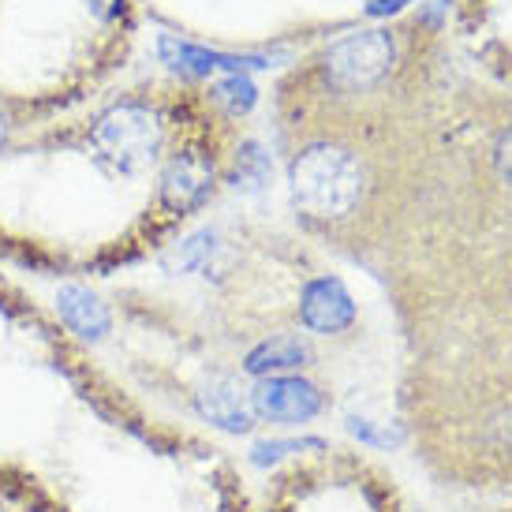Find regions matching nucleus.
Here are the masks:
<instances>
[{"mask_svg": "<svg viewBox=\"0 0 512 512\" xmlns=\"http://www.w3.org/2000/svg\"><path fill=\"white\" fill-rule=\"evenodd\" d=\"M292 195L311 217H344L363 195V169L341 146H307L288 169Z\"/></svg>", "mask_w": 512, "mask_h": 512, "instance_id": "1", "label": "nucleus"}, {"mask_svg": "<svg viewBox=\"0 0 512 512\" xmlns=\"http://www.w3.org/2000/svg\"><path fill=\"white\" fill-rule=\"evenodd\" d=\"M90 143L109 169L135 176V172L150 169L161 154V120L154 109L124 101V105H113L105 116H98V124L90 131Z\"/></svg>", "mask_w": 512, "mask_h": 512, "instance_id": "2", "label": "nucleus"}, {"mask_svg": "<svg viewBox=\"0 0 512 512\" xmlns=\"http://www.w3.org/2000/svg\"><path fill=\"white\" fill-rule=\"evenodd\" d=\"M393 60H397V45L385 30H359L329 45L326 79L341 90H367L389 75Z\"/></svg>", "mask_w": 512, "mask_h": 512, "instance_id": "3", "label": "nucleus"}, {"mask_svg": "<svg viewBox=\"0 0 512 512\" xmlns=\"http://www.w3.org/2000/svg\"><path fill=\"white\" fill-rule=\"evenodd\" d=\"M322 408H326V397L318 393V385L296 374L258 378V385L251 389V412L262 423L296 427V423H311Z\"/></svg>", "mask_w": 512, "mask_h": 512, "instance_id": "4", "label": "nucleus"}, {"mask_svg": "<svg viewBox=\"0 0 512 512\" xmlns=\"http://www.w3.org/2000/svg\"><path fill=\"white\" fill-rule=\"evenodd\" d=\"M214 191V169L199 150H184L176 154L161 172V202L172 214H191Z\"/></svg>", "mask_w": 512, "mask_h": 512, "instance_id": "5", "label": "nucleus"}, {"mask_svg": "<svg viewBox=\"0 0 512 512\" xmlns=\"http://www.w3.org/2000/svg\"><path fill=\"white\" fill-rule=\"evenodd\" d=\"M299 311H303V326L311 333H326L329 337V333H341L356 322V299L337 277H318L303 288Z\"/></svg>", "mask_w": 512, "mask_h": 512, "instance_id": "6", "label": "nucleus"}, {"mask_svg": "<svg viewBox=\"0 0 512 512\" xmlns=\"http://www.w3.org/2000/svg\"><path fill=\"white\" fill-rule=\"evenodd\" d=\"M157 57H161V64H169L172 72H184V75H210L217 68L243 75L247 68H270L266 57H232V53H217V49H206V45L180 42L172 34L157 38Z\"/></svg>", "mask_w": 512, "mask_h": 512, "instance_id": "7", "label": "nucleus"}, {"mask_svg": "<svg viewBox=\"0 0 512 512\" xmlns=\"http://www.w3.org/2000/svg\"><path fill=\"white\" fill-rule=\"evenodd\" d=\"M199 415L210 427L225 430V434H247L255 427V412H251V393L243 389L236 378H214L210 385H202V393L195 397Z\"/></svg>", "mask_w": 512, "mask_h": 512, "instance_id": "8", "label": "nucleus"}, {"mask_svg": "<svg viewBox=\"0 0 512 512\" xmlns=\"http://www.w3.org/2000/svg\"><path fill=\"white\" fill-rule=\"evenodd\" d=\"M57 314H60V322L72 329L79 341H90V344L105 341L109 329H113V314H109V307L101 303L98 292H90V288H83V285L60 288Z\"/></svg>", "mask_w": 512, "mask_h": 512, "instance_id": "9", "label": "nucleus"}, {"mask_svg": "<svg viewBox=\"0 0 512 512\" xmlns=\"http://www.w3.org/2000/svg\"><path fill=\"white\" fill-rule=\"evenodd\" d=\"M307 359H311V348L299 337H270V341H262L258 348L247 352L243 370L255 374V378H277V374L307 367Z\"/></svg>", "mask_w": 512, "mask_h": 512, "instance_id": "10", "label": "nucleus"}, {"mask_svg": "<svg viewBox=\"0 0 512 512\" xmlns=\"http://www.w3.org/2000/svg\"><path fill=\"white\" fill-rule=\"evenodd\" d=\"M270 176H273L270 154L258 143H243V150L236 154V169H232V187L255 195V191H262V187L270 184Z\"/></svg>", "mask_w": 512, "mask_h": 512, "instance_id": "11", "label": "nucleus"}, {"mask_svg": "<svg viewBox=\"0 0 512 512\" xmlns=\"http://www.w3.org/2000/svg\"><path fill=\"white\" fill-rule=\"evenodd\" d=\"M214 247H217V236L210 232V228L191 232L187 240H180L169 255H165V266H169L172 273H195V270H202V266L210 262Z\"/></svg>", "mask_w": 512, "mask_h": 512, "instance_id": "12", "label": "nucleus"}, {"mask_svg": "<svg viewBox=\"0 0 512 512\" xmlns=\"http://www.w3.org/2000/svg\"><path fill=\"white\" fill-rule=\"evenodd\" d=\"M318 449H326L322 438H270V441H255L251 460H255L258 468H266V464H277V460H285V456L318 453Z\"/></svg>", "mask_w": 512, "mask_h": 512, "instance_id": "13", "label": "nucleus"}, {"mask_svg": "<svg viewBox=\"0 0 512 512\" xmlns=\"http://www.w3.org/2000/svg\"><path fill=\"white\" fill-rule=\"evenodd\" d=\"M214 98L225 105L228 113L240 116L258 101V90H255V83H251L247 75H228V79H221V83L214 86Z\"/></svg>", "mask_w": 512, "mask_h": 512, "instance_id": "14", "label": "nucleus"}, {"mask_svg": "<svg viewBox=\"0 0 512 512\" xmlns=\"http://www.w3.org/2000/svg\"><path fill=\"white\" fill-rule=\"evenodd\" d=\"M86 8H90L94 19L109 23V19H116V15L124 12V0H86Z\"/></svg>", "mask_w": 512, "mask_h": 512, "instance_id": "15", "label": "nucleus"}, {"mask_svg": "<svg viewBox=\"0 0 512 512\" xmlns=\"http://www.w3.org/2000/svg\"><path fill=\"white\" fill-rule=\"evenodd\" d=\"M494 161H498V172L505 180H512V131H505L498 139V150H494Z\"/></svg>", "mask_w": 512, "mask_h": 512, "instance_id": "16", "label": "nucleus"}, {"mask_svg": "<svg viewBox=\"0 0 512 512\" xmlns=\"http://www.w3.org/2000/svg\"><path fill=\"white\" fill-rule=\"evenodd\" d=\"M404 4H412V0H370L367 12L370 15H393V12H400Z\"/></svg>", "mask_w": 512, "mask_h": 512, "instance_id": "17", "label": "nucleus"}, {"mask_svg": "<svg viewBox=\"0 0 512 512\" xmlns=\"http://www.w3.org/2000/svg\"><path fill=\"white\" fill-rule=\"evenodd\" d=\"M4 139H8V124H4V116H0V146H4Z\"/></svg>", "mask_w": 512, "mask_h": 512, "instance_id": "18", "label": "nucleus"}, {"mask_svg": "<svg viewBox=\"0 0 512 512\" xmlns=\"http://www.w3.org/2000/svg\"><path fill=\"white\" fill-rule=\"evenodd\" d=\"M0 512H4V509H0Z\"/></svg>", "mask_w": 512, "mask_h": 512, "instance_id": "19", "label": "nucleus"}]
</instances>
